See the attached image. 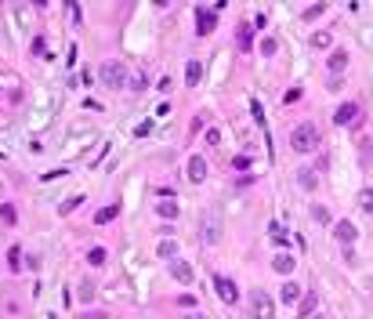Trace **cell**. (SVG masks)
Returning <instances> with one entry per match:
<instances>
[{"label": "cell", "instance_id": "cell-7", "mask_svg": "<svg viewBox=\"0 0 373 319\" xmlns=\"http://www.w3.org/2000/svg\"><path fill=\"white\" fill-rule=\"evenodd\" d=\"M315 308H319V294L315 290H305V298L297 301V315L308 319V315H315Z\"/></svg>", "mask_w": 373, "mask_h": 319}, {"label": "cell", "instance_id": "cell-36", "mask_svg": "<svg viewBox=\"0 0 373 319\" xmlns=\"http://www.w3.org/2000/svg\"><path fill=\"white\" fill-rule=\"evenodd\" d=\"M0 196H4V185H0Z\"/></svg>", "mask_w": 373, "mask_h": 319}, {"label": "cell", "instance_id": "cell-34", "mask_svg": "<svg viewBox=\"0 0 373 319\" xmlns=\"http://www.w3.org/2000/svg\"><path fill=\"white\" fill-rule=\"evenodd\" d=\"M181 319H206L203 312H189V315H181Z\"/></svg>", "mask_w": 373, "mask_h": 319}, {"label": "cell", "instance_id": "cell-14", "mask_svg": "<svg viewBox=\"0 0 373 319\" xmlns=\"http://www.w3.org/2000/svg\"><path fill=\"white\" fill-rule=\"evenodd\" d=\"M236 44L246 51V48L254 44V29H250V26H239V29H236Z\"/></svg>", "mask_w": 373, "mask_h": 319}, {"label": "cell", "instance_id": "cell-22", "mask_svg": "<svg viewBox=\"0 0 373 319\" xmlns=\"http://www.w3.org/2000/svg\"><path fill=\"white\" fill-rule=\"evenodd\" d=\"M283 301H301V287L297 283H283Z\"/></svg>", "mask_w": 373, "mask_h": 319}, {"label": "cell", "instance_id": "cell-18", "mask_svg": "<svg viewBox=\"0 0 373 319\" xmlns=\"http://www.w3.org/2000/svg\"><path fill=\"white\" fill-rule=\"evenodd\" d=\"M272 268L283 272V276H290V272H294V258H290V254H279V258L272 261Z\"/></svg>", "mask_w": 373, "mask_h": 319}, {"label": "cell", "instance_id": "cell-31", "mask_svg": "<svg viewBox=\"0 0 373 319\" xmlns=\"http://www.w3.org/2000/svg\"><path fill=\"white\" fill-rule=\"evenodd\" d=\"M326 87H330V91H341V87H344V80H341V76H330V84H326Z\"/></svg>", "mask_w": 373, "mask_h": 319}, {"label": "cell", "instance_id": "cell-25", "mask_svg": "<svg viewBox=\"0 0 373 319\" xmlns=\"http://www.w3.org/2000/svg\"><path fill=\"white\" fill-rule=\"evenodd\" d=\"M33 55H36V58H51V55H48V40H44V36H36V40H33Z\"/></svg>", "mask_w": 373, "mask_h": 319}, {"label": "cell", "instance_id": "cell-3", "mask_svg": "<svg viewBox=\"0 0 373 319\" xmlns=\"http://www.w3.org/2000/svg\"><path fill=\"white\" fill-rule=\"evenodd\" d=\"M98 80H102L105 87L120 91L123 84H127V65L116 62V58H109V62H102V65H98Z\"/></svg>", "mask_w": 373, "mask_h": 319}, {"label": "cell", "instance_id": "cell-27", "mask_svg": "<svg viewBox=\"0 0 373 319\" xmlns=\"http://www.w3.org/2000/svg\"><path fill=\"white\" fill-rule=\"evenodd\" d=\"M87 261H91V265H105V250H102V247H91V250H87Z\"/></svg>", "mask_w": 373, "mask_h": 319}, {"label": "cell", "instance_id": "cell-28", "mask_svg": "<svg viewBox=\"0 0 373 319\" xmlns=\"http://www.w3.org/2000/svg\"><path fill=\"white\" fill-rule=\"evenodd\" d=\"M80 199H84V196H73V199H65V203L58 207V214H73V211L80 207Z\"/></svg>", "mask_w": 373, "mask_h": 319}, {"label": "cell", "instance_id": "cell-33", "mask_svg": "<svg viewBox=\"0 0 373 319\" xmlns=\"http://www.w3.org/2000/svg\"><path fill=\"white\" fill-rule=\"evenodd\" d=\"M84 319H109V315H105V312H87Z\"/></svg>", "mask_w": 373, "mask_h": 319}, {"label": "cell", "instance_id": "cell-1", "mask_svg": "<svg viewBox=\"0 0 373 319\" xmlns=\"http://www.w3.org/2000/svg\"><path fill=\"white\" fill-rule=\"evenodd\" d=\"M319 142H322V134H319L315 124H297L294 131H290V149L294 152H315Z\"/></svg>", "mask_w": 373, "mask_h": 319}, {"label": "cell", "instance_id": "cell-29", "mask_svg": "<svg viewBox=\"0 0 373 319\" xmlns=\"http://www.w3.org/2000/svg\"><path fill=\"white\" fill-rule=\"evenodd\" d=\"M275 51H279V44H275L272 36H265V40H261V55H268V58H272Z\"/></svg>", "mask_w": 373, "mask_h": 319}, {"label": "cell", "instance_id": "cell-16", "mask_svg": "<svg viewBox=\"0 0 373 319\" xmlns=\"http://www.w3.org/2000/svg\"><path fill=\"white\" fill-rule=\"evenodd\" d=\"M116 214H120V203H109V207H102V211L95 214V221H98V225H109Z\"/></svg>", "mask_w": 373, "mask_h": 319}, {"label": "cell", "instance_id": "cell-9", "mask_svg": "<svg viewBox=\"0 0 373 319\" xmlns=\"http://www.w3.org/2000/svg\"><path fill=\"white\" fill-rule=\"evenodd\" d=\"M171 276L178 279V283H192V265H189V261H178V258H174V261H171Z\"/></svg>", "mask_w": 373, "mask_h": 319}, {"label": "cell", "instance_id": "cell-17", "mask_svg": "<svg viewBox=\"0 0 373 319\" xmlns=\"http://www.w3.org/2000/svg\"><path fill=\"white\" fill-rule=\"evenodd\" d=\"M199 76H203V65L192 58V62L185 65V84H199Z\"/></svg>", "mask_w": 373, "mask_h": 319}, {"label": "cell", "instance_id": "cell-35", "mask_svg": "<svg viewBox=\"0 0 373 319\" xmlns=\"http://www.w3.org/2000/svg\"><path fill=\"white\" fill-rule=\"evenodd\" d=\"M312 319H326V315H312Z\"/></svg>", "mask_w": 373, "mask_h": 319}, {"label": "cell", "instance_id": "cell-12", "mask_svg": "<svg viewBox=\"0 0 373 319\" xmlns=\"http://www.w3.org/2000/svg\"><path fill=\"white\" fill-rule=\"evenodd\" d=\"M326 65H330V73H334V76H341V69L348 65V51H334Z\"/></svg>", "mask_w": 373, "mask_h": 319}, {"label": "cell", "instance_id": "cell-20", "mask_svg": "<svg viewBox=\"0 0 373 319\" xmlns=\"http://www.w3.org/2000/svg\"><path fill=\"white\" fill-rule=\"evenodd\" d=\"M0 221H4V225H15V221H18V211H15V203H4V207H0Z\"/></svg>", "mask_w": 373, "mask_h": 319}, {"label": "cell", "instance_id": "cell-10", "mask_svg": "<svg viewBox=\"0 0 373 319\" xmlns=\"http://www.w3.org/2000/svg\"><path fill=\"white\" fill-rule=\"evenodd\" d=\"M206 178V160L203 156H192L189 160V181H203Z\"/></svg>", "mask_w": 373, "mask_h": 319}, {"label": "cell", "instance_id": "cell-13", "mask_svg": "<svg viewBox=\"0 0 373 319\" xmlns=\"http://www.w3.org/2000/svg\"><path fill=\"white\" fill-rule=\"evenodd\" d=\"M156 214L171 221V218H178V203H174V199H159V203H156Z\"/></svg>", "mask_w": 373, "mask_h": 319}, {"label": "cell", "instance_id": "cell-5", "mask_svg": "<svg viewBox=\"0 0 373 319\" xmlns=\"http://www.w3.org/2000/svg\"><path fill=\"white\" fill-rule=\"evenodd\" d=\"M214 287H218L221 301H228V305H236V301H239V290H236V283H232L228 276H214Z\"/></svg>", "mask_w": 373, "mask_h": 319}, {"label": "cell", "instance_id": "cell-19", "mask_svg": "<svg viewBox=\"0 0 373 319\" xmlns=\"http://www.w3.org/2000/svg\"><path fill=\"white\" fill-rule=\"evenodd\" d=\"M330 44H334V36H330L326 29H319V33H312V48H319V51H322V48H330Z\"/></svg>", "mask_w": 373, "mask_h": 319}, {"label": "cell", "instance_id": "cell-23", "mask_svg": "<svg viewBox=\"0 0 373 319\" xmlns=\"http://www.w3.org/2000/svg\"><path fill=\"white\" fill-rule=\"evenodd\" d=\"M8 268H11V272H18V268H22V250H18V247H11V250H8Z\"/></svg>", "mask_w": 373, "mask_h": 319}, {"label": "cell", "instance_id": "cell-8", "mask_svg": "<svg viewBox=\"0 0 373 319\" xmlns=\"http://www.w3.org/2000/svg\"><path fill=\"white\" fill-rule=\"evenodd\" d=\"M334 236L341 239L344 247H352V243H355V236H359V229H355L352 221H337V225H334Z\"/></svg>", "mask_w": 373, "mask_h": 319}, {"label": "cell", "instance_id": "cell-24", "mask_svg": "<svg viewBox=\"0 0 373 319\" xmlns=\"http://www.w3.org/2000/svg\"><path fill=\"white\" fill-rule=\"evenodd\" d=\"M359 203H362V211H373V189H369V185L359 189Z\"/></svg>", "mask_w": 373, "mask_h": 319}, {"label": "cell", "instance_id": "cell-11", "mask_svg": "<svg viewBox=\"0 0 373 319\" xmlns=\"http://www.w3.org/2000/svg\"><path fill=\"white\" fill-rule=\"evenodd\" d=\"M297 185H301L305 192H315V185H319L315 171H312V167H301V171H297Z\"/></svg>", "mask_w": 373, "mask_h": 319}, {"label": "cell", "instance_id": "cell-4", "mask_svg": "<svg viewBox=\"0 0 373 319\" xmlns=\"http://www.w3.org/2000/svg\"><path fill=\"white\" fill-rule=\"evenodd\" d=\"M214 26H218V15H214L211 8H196V33H199V36H211Z\"/></svg>", "mask_w": 373, "mask_h": 319}, {"label": "cell", "instance_id": "cell-6", "mask_svg": "<svg viewBox=\"0 0 373 319\" xmlns=\"http://www.w3.org/2000/svg\"><path fill=\"white\" fill-rule=\"evenodd\" d=\"M334 120H337V124H359V120H362V109H359L355 102H344V105L334 112Z\"/></svg>", "mask_w": 373, "mask_h": 319}, {"label": "cell", "instance_id": "cell-2", "mask_svg": "<svg viewBox=\"0 0 373 319\" xmlns=\"http://www.w3.org/2000/svg\"><path fill=\"white\" fill-rule=\"evenodd\" d=\"M246 308H250L254 319H272V315H275V301H272V294L261 290V287H254L250 294H246Z\"/></svg>", "mask_w": 373, "mask_h": 319}, {"label": "cell", "instance_id": "cell-26", "mask_svg": "<svg viewBox=\"0 0 373 319\" xmlns=\"http://www.w3.org/2000/svg\"><path fill=\"white\" fill-rule=\"evenodd\" d=\"M91 298H95V283L84 279V283H80V301H91Z\"/></svg>", "mask_w": 373, "mask_h": 319}, {"label": "cell", "instance_id": "cell-30", "mask_svg": "<svg viewBox=\"0 0 373 319\" xmlns=\"http://www.w3.org/2000/svg\"><path fill=\"white\" fill-rule=\"evenodd\" d=\"M312 218H315L319 225H326V221H330V214H326V207H319V203L312 207Z\"/></svg>", "mask_w": 373, "mask_h": 319}, {"label": "cell", "instance_id": "cell-15", "mask_svg": "<svg viewBox=\"0 0 373 319\" xmlns=\"http://www.w3.org/2000/svg\"><path fill=\"white\" fill-rule=\"evenodd\" d=\"M174 254H178V243H174V239H163V243L156 247V258H167V261H174Z\"/></svg>", "mask_w": 373, "mask_h": 319}, {"label": "cell", "instance_id": "cell-32", "mask_svg": "<svg viewBox=\"0 0 373 319\" xmlns=\"http://www.w3.org/2000/svg\"><path fill=\"white\" fill-rule=\"evenodd\" d=\"M26 268H40V254H29L26 258Z\"/></svg>", "mask_w": 373, "mask_h": 319}, {"label": "cell", "instance_id": "cell-21", "mask_svg": "<svg viewBox=\"0 0 373 319\" xmlns=\"http://www.w3.org/2000/svg\"><path fill=\"white\" fill-rule=\"evenodd\" d=\"M322 11H326V4H308V8L301 11V18H305V22H315V18H319Z\"/></svg>", "mask_w": 373, "mask_h": 319}]
</instances>
